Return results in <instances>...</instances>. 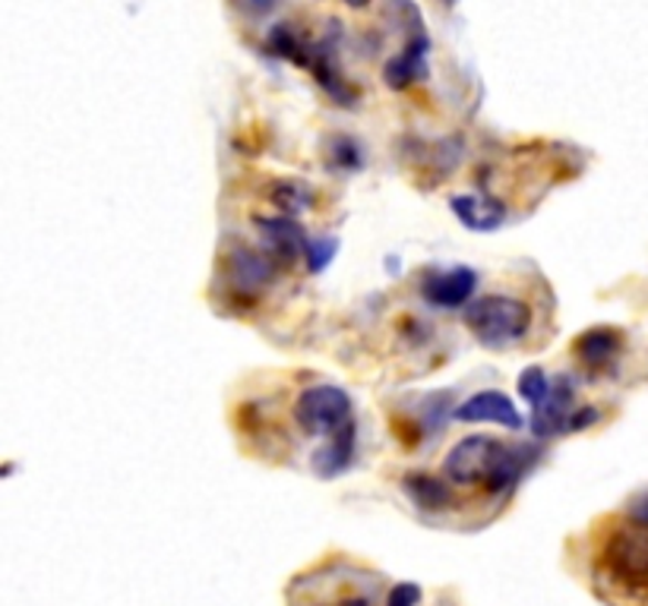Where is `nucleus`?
I'll use <instances>...</instances> for the list:
<instances>
[{
	"label": "nucleus",
	"instance_id": "f257e3e1",
	"mask_svg": "<svg viewBox=\"0 0 648 606\" xmlns=\"http://www.w3.org/2000/svg\"><path fill=\"white\" fill-rule=\"evenodd\" d=\"M466 323H469L471 335L478 338V345L491 347V351H506L532 332V310L519 297L491 294V297L469 303Z\"/></svg>",
	"mask_w": 648,
	"mask_h": 606
},
{
	"label": "nucleus",
	"instance_id": "f03ea898",
	"mask_svg": "<svg viewBox=\"0 0 648 606\" xmlns=\"http://www.w3.org/2000/svg\"><path fill=\"white\" fill-rule=\"evenodd\" d=\"M352 395L338 386H311L294 401V420L307 436H333L352 424Z\"/></svg>",
	"mask_w": 648,
	"mask_h": 606
},
{
	"label": "nucleus",
	"instance_id": "7ed1b4c3",
	"mask_svg": "<svg viewBox=\"0 0 648 606\" xmlns=\"http://www.w3.org/2000/svg\"><path fill=\"white\" fill-rule=\"evenodd\" d=\"M607 575L626 587H648V519L617 531L604 546Z\"/></svg>",
	"mask_w": 648,
	"mask_h": 606
},
{
	"label": "nucleus",
	"instance_id": "20e7f679",
	"mask_svg": "<svg viewBox=\"0 0 648 606\" xmlns=\"http://www.w3.org/2000/svg\"><path fill=\"white\" fill-rule=\"evenodd\" d=\"M503 442H497L493 436H466L449 449L447 461H443V477L449 483L469 487L474 480H484L491 471L493 458L500 452Z\"/></svg>",
	"mask_w": 648,
	"mask_h": 606
},
{
	"label": "nucleus",
	"instance_id": "39448f33",
	"mask_svg": "<svg viewBox=\"0 0 648 606\" xmlns=\"http://www.w3.org/2000/svg\"><path fill=\"white\" fill-rule=\"evenodd\" d=\"M253 224L263 238V250L275 265L289 269L291 262H297L301 257H307V234L304 228L285 216H253Z\"/></svg>",
	"mask_w": 648,
	"mask_h": 606
},
{
	"label": "nucleus",
	"instance_id": "423d86ee",
	"mask_svg": "<svg viewBox=\"0 0 648 606\" xmlns=\"http://www.w3.org/2000/svg\"><path fill=\"white\" fill-rule=\"evenodd\" d=\"M275 275V262L269 260L260 250H247L234 247L228 253V284L234 294H241L247 301H257Z\"/></svg>",
	"mask_w": 648,
	"mask_h": 606
},
{
	"label": "nucleus",
	"instance_id": "0eeeda50",
	"mask_svg": "<svg viewBox=\"0 0 648 606\" xmlns=\"http://www.w3.org/2000/svg\"><path fill=\"white\" fill-rule=\"evenodd\" d=\"M478 288V275L469 265H452V269H440V272H427L421 282V297L437 310H456L471 301Z\"/></svg>",
	"mask_w": 648,
	"mask_h": 606
},
{
	"label": "nucleus",
	"instance_id": "6e6552de",
	"mask_svg": "<svg viewBox=\"0 0 648 606\" xmlns=\"http://www.w3.org/2000/svg\"><path fill=\"white\" fill-rule=\"evenodd\" d=\"M456 420L462 424H497V427H506V430H522V414L513 405V398L506 391H478L471 395L469 401H462L456 408Z\"/></svg>",
	"mask_w": 648,
	"mask_h": 606
},
{
	"label": "nucleus",
	"instance_id": "1a4fd4ad",
	"mask_svg": "<svg viewBox=\"0 0 648 606\" xmlns=\"http://www.w3.org/2000/svg\"><path fill=\"white\" fill-rule=\"evenodd\" d=\"M573 411H576V386H573L569 376H557V383L551 386V395L544 398V405L532 411V433L537 439L569 433Z\"/></svg>",
	"mask_w": 648,
	"mask_h": 606
},
{
	"label": "nucleus",
	"instance_id": "9d476101",
	"mask_svg": "<svg viewBox=\"0 0 648 606\" xmlns=\"http://www.w3.org/2000/svg\"><path fill=\"white\" fill-rule=\"evenodd\" d=\"M355 449H358V427L352 420L338 433L326 436V442L313 452V474L323 477V480H333V477L345 474L355 464Z\"/></svg>",
	"mask_w": 648,
	"mask_h": 606
},
{
	"label": "nucleus",
	"instance_id": "9b49d317",
	"mask_svg": "<svg viewBox=\"0 0 648 606\" xmlns=\"http://www.w3.org/2000/svg\"><path fill=\"white\" fill-rule=\"evenodd\" d=\"M535 461L532 446H500V452L493 458L491 471L484 477V490L493 497H503V493H513L515 483L525 477L529 464Z\"/></svg>",
	"mask_w": 648,
	"mask_h": 606
},
{
	"label": "nucleus",
	"instance_id": "f8f14e48",
	"mask_svg": "<svg viewBox=\"0 0 648 606\" xmlns=\"http://www.w3.org/2000/svg\"><path fill=\"white\" fill-rule=\"evenodd\" d=\"M427 51H430V42L427 35H415L411 42L405 44L403 54H396L393 61H386L383 66V80L389 88H408L411 83L425 80L427 76Z\"/></svg>",
	"mask_w": 648,
	"mask_h": 606
},
{
	"label": "nucleus",
	"instance_id": "ddd939ff",
	"mask_svg": "<svg viewBox=\"0 0 648 606\" xmlns=\"http://www.w3.org/2000/svg\"><path fill=\"white\" fill-rule=\"evenodd\" d=\"M449 209L469 231H484V234H491L506 221V206L491 196H452Z\"/></svg>",
	"mask_w": 648,
	"mask_h": 606
},
{
	"label": "nucleus",
	"instance_id": "4468645a",
	"mask_svg": "<svg viewBox=\"0 0 648 606\" xmlns=\"http://www.w3.org/2000/svg\"><path fill=\"white\" fill-rule=\"evenodd\" d=\"M620 351H624V335L607 325H598L576 338V357L588 369H607L620 357Z\"/></svg>",
	"mask_w": 648,
	"mask_h": 606
},
{
	"label": "nucleus",
	"instance_id": "2eb2a0df",
	"mask_svg": "<svg viewBox=\"0 0 648 606\" xmlns=\"http://www.w3.org/2000/svg\"><path fill=\"white\" fill-rule=\"evenodd\" d=\"M403 493L421 512H447L456 505V493L449 487L447 480L433 474H405L403 477Z\"/></svg>",
	"mask_w": 648,
	"mask_h": 606
},
{
	"label": "nucleus",
	"instance_id": "dca6fc26",
	"mask_svg": "<svg viewBox=\"0 0 648 606\" xmlns=\"http://www.w3.org/2000/svg\"><path fill=\"white\" fill-rule=\"evenodd\" d=\"M313 190L304 184V180H294V177H285V180H275L269 187V202L279 209V216L297 218L301 212H307L313 206Z\"/></svg>",
	"mask_w": 648,
	"mask_h": 606
},
{
	"label": "nucleus",
	"instance_id": "f3484780",
	"mask_svg": "<svg viewBox=\"0 0 648 606\" xmlns=\"http://www.w3.org/2000/svg\"><path fill=\"white\" fill-rule=\"evenodd\" d=\"M266 48L272 51V54H279V58H285V61H291V64H297V66L311 64V48H313V44L301 42V39H297V35L291 32L285 22H282V25H275V29L269 32Z\"/></svg>",
	"mask_w": 648,
	"mask_h": 606
},
{
	"label": "nucleus",
	"instance_id": "a211bd4d",
	"mask_svg": "<svg viewBox=\"0 0 648 606\" xmlns=\"http://www.w3.org/2000/svg\"><path fill=\"white\" fill-rule=\"evenodd\" d=\"M551 379H547V373L541 367H525L519 373V395L532 405V411L544 405V398L551 395Z\"/></svg>",
	"mask_w": 648,
	"mask_h": 606
},
{
	"label": "nucleus",
	"instance_id": "6ab92c4d",
	"mask_svg": "<svg viewBox=\"0 0 648 606\" xmlns=\"http://www.w3.org/2000/svg\"><path fill=\"white\" fill-rule=\"evenodd\" d=\"M330 161L336 165L338 171H358L364 165V155H360V146L348 136H336L333 146H330Z\"/></svg>",
	"mask_w": 648,
	"mask_h": 606
},
{
	"label": "nucleus",
	"instance_id": "aec40b11",
	"mask_svg": "<svg viewBox=\"0 0 648 606\" xmlns=\"http://www.w3.org/2000/svg\"><path fill=\"white\" fill-rule=\"evenodd\" d=\"M336 250H338V240L336 238H320V240H311L307 243V269H311L313 275H320L330 262L336 260Z\"/></svg>",
	"mask_w": 648,
	"mask_h": 606
},
{
	"label": "nucleus",
	"instance_id": "412c9836",
	"mask_svg": "<svg viewBox=\"0 0 648 606\" xmlns=\"http://www.w3.org/2000/svg\"><path fill=\"white\" fill-rule=\"evenodd\" d=\"M421 604V585H415V582H403V585H396L389 591V597H386V606H418Z\"/></svg>",
	"mask_w": 648,
	"mask_h": 606
},
{
	"label": "nucleus",
	"instance_id": "4be33fe9",
	"mask_svg": "<svg viewBox=\"0 0 648 606\" xmlns=\"http://www.w3.org/2000/svg\"><path fill=\"white\" fill-rule=\"evenodd\" d=\"M275 3H279V0H244V7L253 13V17H266Z\"/></svg>",
	"mask_w": 648,
	"mask_h": 606
},
{
	"label": "nucleus",
	"instance_id": "5701e85b",
	"mask_svg": "<svg viewBox=\"0 0 648 606\" xmlns=\"http://www.w3.org/2000/svg\"><path fill=\"white\" fill-rule=\"evenodd\" d=\"M345 3H348V7H367L370 0H345Z\"/></svg>",
	"mask_w": 648,
	"mask_h": 606
},
{
	"label": "nucleus",
	"instance_id": "b1692460",
	"mask_svg": "<svg viewBox=\"0 0 648 606\" xmlns=\"http://www.w3.org/2000/svg\"><path fill=\"white\" fill-rule=\"evenodd\" d=\"M447 3H456V0H447Z\"/></svg>",
	"mask_w": 648,
	"mask_h": 606
}]
</instances>
